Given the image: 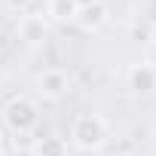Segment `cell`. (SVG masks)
I'll list each match as a JSON object with an SVG mask.
<instances>
[{
	"label": "cell",
	"mask_w": 156,
	"mask_h": 156,
	"mask_svg": "<svg viewBox=\"0 0 156 156\" xmlns=\"http://www.w3.org/2000/svg\"><path fill=\"white\" fill-rule=\"evenodd\" d=\"M70 141L80 150H98L107 141V122L98 113H80L70 126Z\"/></svg>",
	"instance_id": "obj_1"
},
{
	"label": "cell",
	"mask_w": 156,
	"mask_h": 156,
	"mask_svg": "<svg viewBox=\"0 0 156 156\" xmlns=\"http://www.w3.org/2000/svg\"><path fill=\"white\" fill-rule=\"evenodd\" d=\"M3 119H6V126L12 129V135H31L34 126H37V119H40V113H37V104H34L31 98L19 95V98H12V101L6 104Z\"/></svg>",
	"instance_id": "obj_2"
},
{
	"label": "cell",
	"mask_w": 156,
	"mask_h": 156,
	"mask_svg": "<svg viewBox=\"0 0 156 156\" xmlns=\"http://www.w3.org/2000/svg\"><path fill=\"white\" fill-rule=\"evenodd\" d=\"M37 86H40V95H43V98L58 101V98H64L67 89H70V76H67L61 67H46V70L40 73Z\"/></svg>",
	"instance_id": "obj_3"
},
{
	"label": "cell",
	"mask_w": 156,
	"mask_h": 156,
	"mask_svg": "<svg viewBox=\"0 0 156 156\" xmlns=\"http://www.w3.org/2000/svg\"><path fill=\"white\" fill-rule=\"evenodd\" d=\"M46 34H49L46 16H25L22 25H19V40L28 43V46H40V43H46Z\"/></svg>",
	"instance_id": "obj_4"
},
{
	"label": "cell",
	"mask_w": 156,
	"mask_h": 156,
	"mask_svg": "<svg viewBox=\"0 0 156 156\" xmlns=\"http://www.w3.org/2000/svg\"><path fill=\"white\" fill-rule=\"evenodd\" d=\"M129 89L138 92V95H150L156 92V70L150 64H135L129 70Z\"/></svg>",
	"instance_id": "obj_5"
},
{
	"label": "cell",
	"mask_w": 156,
	"mask_h": 156,
	"mask_svg": "<svg viewBox=\"0 0 156 156\" xmlns=\"http://www.w3.org/2000/svg\"><path fill=\"white\" fill-rule=\"evenodd\" d=\"M104 22H107V3L104 0H95V3H89V6H80V12H76V25H80L83 31H98Z\"/></svg>",
	"instance_id": "obj_6"
},
{
	"label": "cell",
	"mask_w": 156,
	"mask_h": 156,
	"mask_svg": "<svg viewBox=\"0 0 156 156\" xmlns=\"http://www.w3.org/2000/svg\"><path fill=\"white\" fill-rule=\"evenodd\" d=\"M28 153L31 156H67V141L58 135H46V138H37Z\"/></svg>",
	"instance_id": "obj_7"
},
{
	"label": "cell",
	"mask_w": 156,
	"mask_h": 156,
	"mask_svg": "<svg viewBox=\"0 0 156 156\" xmlns=\"http://www.w3.org/2000/svg\"><path fill=\"white\" fill-rule=\"evenodd\" d=\"M76 12H80V3L76 0H49L46 6V16L58 25H67V22H76Z\"/></svg>",
	"instance_id": "obj_8"
},
{
	"label": "cell",
	"mask_w": 156,
	"mask_h": 156,
	"mask_svg": "<svg viewBox=\"0 0 156 156\" xmlns=\"http://www.w3.org/2000/svg\"><path fill=\"white\" fill-rule=\"evenodd\" d=\"M3 3H9L12 9H25V6L31 3V0H3Z\"/></svg>",
	"instance_id": "obj_9"
},
{
	"label": "cell",
	"mask_w": 156,
	"mask_h": 156,
	"mask_svg": "<svg viewBox=\"0 0 156 156\" xmlns=\"http://www.w3.org/2000/svg\"><path fill=\"white\" fill-rule=\"evenodd\" d=\"M150 40H153V46H156V28H153V34H150Z\"/></svg>",
	"instance_id": "obj_10"
},
{
	"label": "cell",
	"mask_w": 156,
	"mask_h": 156,
	"mask_svg": "<svg viewBox=\"0 0 156 156\" xmlns=\"http://www.w3.org/2000/svg\"><path fill=\"white\" fill-rule=\"evenodd\" d=\"M0 156H3V138H0Z\"/></svg>",
	"instance_id": "obj_11"
},
{
	"label": "cell",
	"mask_w": 156,
	"mask_h": 156,
	"mask_svg": "<svg viewBox=\"0 0 156 156\" xmlns=\"http://www.w3.org/2000/svg\"><path fill=\"white\" fill-rule=\"evenodd\" d=\"M0 3H3V0H0Z\"/></svg>",
	"instance_id": "obj_12"
}]
</instances>
